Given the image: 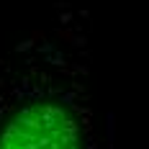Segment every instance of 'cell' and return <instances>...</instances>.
<instances>
[{
  "label": "cell",
  "instance_id": "obj_1",
  "mask_svg": "<svg viewBox=\"0 0 149 149\" xmlns=\"http://www.w3.org/2000/svg\"><path fill=\"white\" fill-rule=\"evenodd\" d=\"M0 149H80V131L62 105L36 103L8 121Z\"/></svg>",
  "mask_w": 149,
  "mask_h": 149
}]
</instances>
